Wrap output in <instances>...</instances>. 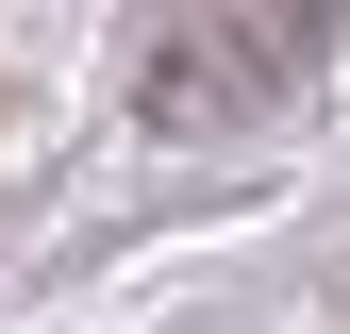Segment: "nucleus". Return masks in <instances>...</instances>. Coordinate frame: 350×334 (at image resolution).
<instances>
[{
  "label": "nucleus",
  "instance_id": "1",
  "mask_svg": "<svg viewBox=\"0 0 350 334\" xmlns=\"http://www.w3.org/2000/svg\"><path fill=\"white\" fill-rule=\"evenodd\" d=\"M317 34H334V0H167L134 101H150V117H184V134H217V117L284 101V84L317 67Z\"/></svg>",
  "mask_w": 350,
  "mask_h": 334
}]
</instances>
